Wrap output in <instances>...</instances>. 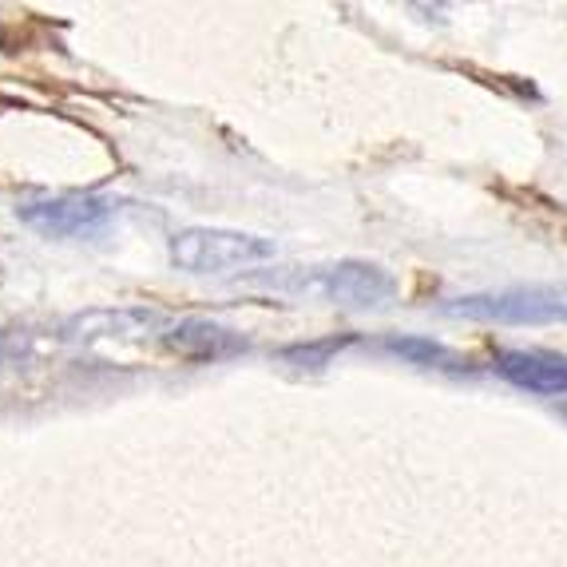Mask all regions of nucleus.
Returning <instances> with one entry per match:
<instances>
[{"instance_id": "nucleus-1", "label": "nucleus", "mask_w": 567, "mask_h": 567, "mask_svg": "<svg viewBox=\"0 0 567 567\" xmlns=\"http://www.w3.org/2000/svg\"><path fill=\"white\" fill-rule=\"evenodd\" d=\"M441 313L449 318H468V322H501V326H551L567 322V286H504V290H484L456 298Z\"/></svg>"}, {"instance_id": "nucleus-7", "label": "nucleus", "mask_w": 567, "mask_h": 567, "mask_svg": "<svg viewBox=\"0 0 567 567\" xmlns=\"http://www.w3.org/2000/svg\"><path fill=\"white\" fill-rule=\"evenodd\" d=\"M163 341L175 353H187V358H227V353L246 350V341L235 330L207 322V318H183V322L171 326Z\"/></svg>"}, {"instance_id": "nucleus-4", "label": "nucleus", "mask_w": 567, "mask_h": 567, "mask_svg": "<svg viewBox=\"0 0 567 567\" xmlns=\"http://www.w3.org/2000/svg\"><path fill=\"white\" fill-rule=\"evenodd\" d=\"M120 210L115 199L104 195H56V199H40V203H20L17 218L24 227L40 230V235L52 238H87L100 235Z\"/></svg>"}, {"instance_id": "nucleus-5", "label": "nucleus", "mask_w": 567, "mask_h": 567, "mask_svg": "<svg viewBox=\"0 0 567 567\" xmlns=\"http://www.w3.org/2000/svg\"><path fill=\"white\" fill-rule=\"evenodd\" d=\"M167 318L159 310H143V306H123V310H87L76 313L72 322L64 326L68 341H147L155 333L167 338Z\"/></svg>"}, {"instance_id": "nucleus-9", "label": "nucleus", "mask_w": 567, "mask_h": 567, "mask_svg": "<svg viewBox=\"0 0 567 567\" xmlns=\"http://www.w3.org/2000/svg\"><path fill=\"white\" fill-rule=\"evenodd\" d=\"M353 338H330V341H313V346H290V350H282V361H302L310 369H322L330 361V353H338Z\"/></svg>"}, {"instance_id": "nucleus-2", "label": "nucleus", "mask_w": 567, "mask_h": 567, "mask_svg": "<svg viewBox=\"0 0 567 567\" xmlns=\"http://www.w3.org/2000/svg\"><path fill=\"white\" fill-rule=\"evenodd\" d=\"M275 258V243L262 235H243V230L218 227H187L171 238V262L187 275H227Z\"/></svg>"}, {"instance_id": "nucleus-10", "label": "nucleus", "mask_w": 567, "mask_h": 567, "mask_svg": "<svg viewBox=\"0 0 567 567\" xmlns=\"http://www.w3.org/2000/svg\"><path fill=\"white\" fill-rule=\"evenodd\" d=\"M4 350H9V338H4V333H0V358H4Z\"/></svg>"}, {"instance_id": "nucleus-3", "label": "nucleus", "mask_w": 567, "mask_h": 567, "mask_svg": "<svg viewBox=\"0 0 567 567\" xmlns=\"http://www.w3.org/2000/svg\"><path fill=\"white\" fill-rule=\"evenodd\" d=\"M270 286H293V290H306V293H322L326 302H338V306H350V310H373V306H385L393 293H398V282L389 270L373 262H333V266H318V270H293L290 278L286 275H270L262 278Z\"/></svg>"}, {"instance_id": "nucleus-6", "label": "nucleus", "mask_w": 567, "mask_h": 567, "mask_svg": "<svg viewBox=\"0 0 567 567\" xmlns=\"http://www.w3.org/2000/svg\"><path fill=\"white\" fill-rule=\"evenodd\" d=\"M496 373L508 385L528 389L539 398H564L567 393V358L539 350H504L496 353Z\"/></svg>"}, {"instance_id": "nucleus-8", "label": "nucleus", "mask_w": 567, "mask_h": 567, "mask_svg": "<svg viewBox=\"0 0 567 567\" xmlns=\"http://www.w3.org/2000/svg\"><path fill=\"white\" fill-rule=\"evenodd\" d=\"M385 350L398 353V358L413 361V365H456V358L445 350V346H436L429 338H385Z\"/></svg>"}]
</instances>
